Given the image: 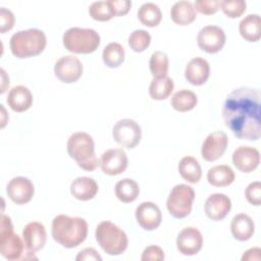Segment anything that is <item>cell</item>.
<instances>
[{
	"label": "cell",
	"instance_id": "1",
	"mask_svg": "<svg viewBox=\"0 0 261 261\" xmlns=\"http://www.w3.org/2000/svg\"><path fill=\"white\" fill-rule=\"evenodd\" d=\"M260 91L240 87L226 97L221 113L225 125L241 140L257 141L261 136Z\"/></svg>",
	"mask_w": 261,
	"mask_h": 261
},
{
	"label": "cell",
	"instance_id": "2",
	"mask_svg": "<svg viewBox=\"0 0 261 261\" xmlns=\"http://www.w3.org/2000/svg\"><path fill=\"white\" fill-rule=\"evenodd\" d=\"M52 238L64 248L72 249L80 246L88 236V223L79 216L70 217L59 214L52 220Z\"/></svg>",
	"mask_w": 261,
	"mask_h": 261
},
{
	"label": "cell",
	"instance_id": "3",
	"mask_svg": "<svg viewBox=\"0 0 261 261\" xmlns=\"http://www.w3.org/2000/svg\"><path fill=\"white\" fill-rule=\"evenodd\" d=\"M66 149L69 157L86 171H93L100 164V161L95 154L94 140L85 132L71 134L67 140Z\"/></svg>",
	"mask_w": 261,
	"mask_h": 261
},
{
	"label": "cell",
	"instance_id": "4",
	"mask_svg": "<svg viewBox=\"0 0 261 261\" xmlns=\"http://www.w3.org/2000/svg\"><path fill=\"white\" fill-rule=\"evenodd\" d=\"M47 45V38L39 29H28L14 33L9 41L11 53L17 58H29L41 54Z\"/></svg>",
	"mask_w": 261,
	"mask_h": 261
},
{
	"label": "cell",
	"instance_id": "5",
	"mask_svg": "<svg viewBox=\"0 0 261 261\" xmlns=\"http://www.w3.org/2000/svg\"><path fill=\"white\" fill-rule=\"evenodd\" d=\"M95 238L101 249L110 256L122 254L128 245L126 233L111 221L100 222L95 230Z\"/></svg>",
	"mask_w": 261,
	"mask_h": 261
},
{
	"label": "cell",
	"instance_id": "6",
	"mask_svg": "<svg viewBox=\"0 0 261 261\" xmlns=\"http://www.w3.org/2000/svg\"><path fill=\"white\" fill-rule=\"evenodd\" d=\"M66 50L76 54H89L97 50L100 45V35L93 29L70 28L62 36Z\"/></svg>",
	"mask_w": 261,
	"mask_h": 261
},
{
	"label": "cell",
	"instance_id": "7",
	"mask_svg": "<svg viewBox=\"0 0 261 261\" xmlns=\"http://www.w3.org/2000/svg\"><path fill=\"white\" fill-rule=\"evenodd\" d=\"M24 253L23 240L13 231L9 216L2 214L0 220V254L7 260L22 259Z\"/></svg>",
	"mask_w": 261,
	"mask_h": 261
},
{
	"label": "cell",
	"instance_id": "8",
	"mask_svg": "<svg viewBox=\"0 0 261 261\" xmlns=\"http://www.w3.org/2000/svg\"><path fill=\"white\" fill-rule=\"evenodd\" d=\"M195 199L194 189L186 184H178L172 188L166 201V207L171 216L181 219L190 215Z\"/></svg>",
	"mask_w": 261,
	"mask_h": 261
},
{
	"label": "cell",
	"instance_id": "9",
	"mask_svg": "<svg viewBox=\"0 0 261 261\" xmlns=\"http://www.w3.org/2000/svg\"><path fill=\"white\" fill-rule=\"evenodd\" d=\"M114 141L123 148L133 149L139 145L142 139V129L137 121L130 118L118 120L112 128Z\"/></svg>",
	"mask_w": 261,
	"mask_h": 261
},
{
	"label": "cell",
	"instance_id": "10",
	"mask_svg": "<svg viewBox=\"0 0 261 261\" xmlns=\"http://www.w3.org/2000/svg\"><path fill=\"white\" fill-rule=\"evenodd\" d=\"M225 41V33L218 25H206L199 31L197 36L199 48L210 54L219 52L223 48Z\"/></svg>",
	"mask_w": 261,
	"mask_h": 261
},
{
	"label": "cell",
	"instance_id": "11",
	"mask_svg": "<svg viewBox=\"0 0 261 261\" xmlns=\"http://www.w3.org/2000/svg\"><path fill=\"white\" fill-rule=\"evenodd\" d=\"M83 63L81 60L72 55L60 57L54 65L55 76L65 84L75 83L83 74Z\"/></svg>",
	"mask_w": 261,
	"mask_h": 261
},
{
	"label": "cell",
	"instance_id": "12",
	"mask_svg": "<svg viewBox=\"0 0 261 261\" xmlns=\"http://www.w3.org/2000/svg\"><path fill=\"white\" fill-rule=\"evenodd\" d=\"M227 144L228 138L223 130H214L210 133L202 144V158L209 162L217 160L224 154Z\"/></svg>",
	"mask_w": 261,
	"mask_h": 261
},
{
	"label": "cell",
	"instance_id": "13",
	"mask_svg": "<svg viewBox=\"0 0 261 261\" xmlns=\"http://www.w3.org/2000/svg\"><path fill=\"white\" fill-rule=\"evenodd\" d=\"M203 246V237L194 226L182 228L176 237V248L185 256H193L200 252Z\"/></svg>",
	"mask_w": 261,
	"mask_h": 261
},
{
	"label": "cell",
	"instance_id": "14",
	"mask_svg": "<svg viewBox=\"0 0 261 261\" xmlns=\"http://www.w3.org/2000/svg\"><path fill=\"white\" fill-rule=\"evenodd\" d=\"M6 193L13 203L24 205L33 199L35 188L32 180L28 177L15 176L7 184Z\"/></svg>",
	"mask_w": 261,
	"mask_h": 261
},
{
	"label": "cell",
	"instance_id": "15",
	"mask_svg": "<svg viewBox=\"0 0 261 261\" xmlns=\"http://www.w3.org/2000/svg\"><path fill=\"white\" fill-rule=\"evenodd\" d=\"M101 170L107 175H117L122 173L128 164L126 153L120 149H109L105 151L100 158Z\"/></svg>",
	"mask_w": 261,
	"mask_h": 261
},
{
	"label": "cell",
	"instance_id": "16",
	"mask_svg": "<svg viewBox=\"0 0 261 261\" xmlns=\"http://www.w3.org/2000/svg\"><path fill=\"white\" fill-rule=\"evenodd\" d=\"M138 224L145 230L156 229L162 221L160 208L153 202H142L135 211Z\"/></svg>",
	"mask_w": 261,
	"mask_h": 261
},
{
	"label": "cell",
	"instance_id": "17",
	"mask_svg": "<svg viewBox=\"0 0 261 261\" xmlns=\"http://www.w3.org/2000/svg\"><path fill=\"white\" fill-rule=\"evenodd\" d=\"M231 160L237 169L245 173H250L258 167L260 153L254 147L240 146L233 151Z\"/></svg>",
	"mask_w": 261,
	"mask_h": 261
},
{
	"label": "cell",
	"instance_id": "18",
	"mask_svg": "<svg viewBox=\"0 0 261 261\" xmlns=\"http://www.w3.org/2000/svg\"><path fill=\"white\" fill-rule=\"evenodd\" d=\"M231 209L230 199L221 193L211 194L205 201L204 211L206 216L214 221L222 220Z\"/></svg>",
	"mask_w": 261,
	"mask_h": 261
},
{
	"label": "cell",
	"instance_id": "19",
	"mask_svg": "<svg viewBox=\"0 0 261 261\" xmlns=\"http://www.w3.org/2000/svg\"><path fill=\"white\" fill-rule=\"evenodd\" d=\"M22 240L29 252L35 253L40 251L44 248L47 241L45 226L38 221L29 222L22 229Z\"/></svg>",
	"mask_w": 261,
	"mask_h": 261
},
{
	"label": "cell",
	"instance_id": "20",
	"mask_svg": "<svg viewBox=\"0 0 261 261\" xmlns=\"http://www.w3.org/2000/svg\"><path fill=\"white\" fill-rule=\"evenodd\" d=\"M210 75V65L202 57L192 58L185 68L186 80L194 86L204 85Z\"/></svg>",
	"mask_w": 261,
	"mask_h": 261
},
{
	"label": "cell",
	"instance_id": "21",
	"mask_svg": "<svg viewBox=\"0 0 261 261\" xmlns=\"http://www.w3.org/2000/svg\"><path fill=\"white\" fill-rule=\"evenodd\" d=\"M6 102L15 112H23L31 108L33 104V95L29 88L18 85L10 89Z\"/></svg>",
	"mask_w": 261,
	"mask_h": 261
},
{
	"label": "cell",
	"instance_id": "22",
	"mask_svg": "<svg viewBox=\"0 0 261 261\" xmlns=\"http://www.w3.org/2000/svg\"><path fill=\"white\" fill-rule=\"evenodd\" d=\"M99 187L95 179L88 176H79L70 184V194L80 201H89L98 193Z\"/></svg>",
	"mask_w": 261,
	"mask_h": 261
},
{
	"label": "cell",
	"instance_id": "23",
	"mask_svg": "<svg viewBox=\"0 0 261 261\" xmlns=\"http://www.w3.org/2000/svg\"><path fill=\"white\" fill-rule=\"evenodd\" d=\"M230 231L236 240L245 242L253 237L255 231V223L248 214L239 213L233 216L230 222Z\"/></svg>",
	"mask_w": 261,
	"mask_h": 261
},
{
	"label": "cell",
	"instance_id": "24",
	"mask_svg": "<svg viewBox=\"0 0 261 261\" xmlns=\"http://www.w3.org/2000/svg\"><path fill=\"white\" fill-rule=\"evenodd\" d=\"M170 16L174 23L179 25H188L196 19L197 11L192 2L180 0L171 6Z\"/></svg>",
	"mask_w": 261,
	"mask_h": 261
},
{
	"label": "cell",
	"instance_id": "25",
	"mask_svg": "<svg viewBox=\"0 0 261 261\" xmlns=\"http://www.w3.org/2000/svg\"><path fill=\"white\" fill-rule=\"evenodd\" d=\"M239 32L248 42H257L261 37V19L258 14H249L245 16L240 24Z\"/></svg>",
	"mask_w": 261,
	"mask_h": 261
},
{
	"label": "cell",
	"instance_id": "26",
	"mask_svg": "<svg viewBox=\"0 0 261 261\" xmlns=\"http://www.w3.org/2000/svg\"><path fill=\"white\" fill-rule=\"evenodd\" d=\"M234 178L232 168L225 164L215 165L207 172V180L213 187H227L233 182Z\"/></svg>",
	"mask_w": 261,
	"mask_h": 261
},
{
	"label": "cell",
	"instance_id": "27",
	"mask_svg": "<svg viewBox=\"0 0 261 261\" xmlns=\"http://www.w3.org/2000/svg\"><path fill=\"white\" fill-rule=\"evenodd\" d=\"M178 172L180 176L191 184H197L202 177V169L196 158L185 156L178 162Z\"/></svg>",
	"mask_w": 261,
	"mask_h": 261
},
{
	"label": "cell",
	"instance_id": "28",
	"mask_svg": "<svg viewBox=\"0 0 261 261\" xmlns=\"http://www.w3.org/2000/svg\"><path fill=\"white\" fill-rule=\"evenodd\" d=\"M114 191L116 198L122 203L134 202L140 194V188L138 182L128 177L117 181Z\"/></svg>",
	"mask_w": 261,
	"mask_h": 261
},
{
	"label": "cell",
	"instance_id": "29",
	"mask_svg": "<svg viewBox=\"0 0 261 261\" xmlns=\"http://www.w3.org/2000/svg\"><path fill=\"white\" fill-rule=\"evenodd\" d=\"M198 103L197 95L187 89L179 90L173 94L170 100L172 108L178 112H187L195 108Z\"/></svg>",
	"mask_w": 261,
	"mask_h": 261
},
{
	"label": "cell",
	"instance_id": "30",
	"mask_svg": "<svg viewBox=\"0 0 261 261\" xmlns=\"http://www.w3.org/2000/svg\"><path fill=\"white\" fill-rule=\"evenodd\" d=\"M137 14L141 23L149 28L157 27L162 19V13L159 6L153 2L142 4Z\"/></svg>",
	"mask_w": 261,
	"mask_h": 261
},
{
	"label": "cell",
	"instance_id": "31",
	"mask_svg": "<svg viewBox=\"0 0 261 261\" xmlns=\"http://www.w3.org/2000/svg\"><path fill=\"white\" fill-rule=\"evenodd\" d=\"M174 88V83L169 76L159 79L153 77L149 86V94L153 100H165L170 96Z\"/></svg>",
	"mask_w": 261,
	"mask_h": 261
},
{
	"label": "cell",
	"instance_id": "32",
	"mask_svg": "<svg viewBox=\"0 0 261 261\" xmlns=\"http://www.w3.org/2000/svg\"><path fill=\"white\" fill-rule=\"evenodd\" d=\"M102 59L106 66L116 68L124 61V48L119 43L111 42L104 47Z\"/></svg>",
	"mask_w": 261,
	"mask_h": 261
},
{
	"label": "cell",
	"instance_id": "33",
	"mask_svg": "<svg viewBox=\"0 0 261 261\" xmlns=\"http://www.w3.org/2000/svg\"><path fill=\"white\" fill-rule=\"evenodd\" d=\"M150 71L155 79L167 76L169 60L166 53L162 51H155L152 53L149 61Z\"/></svg>",
	"mask_w": 261,
	"mask_h": 261
},
{
	"label": "cell",
	"instance_id": "34",
	"mask_svg": "<svg viewBox=\"0 0 261 261\" xmlns=\"http://www.w3.org/2000/svg\"><path fill=\"white\" fill-rule=\"evenodd\" d=\"M90 16L98 21H107L114 17L112 8L107 1H95L89 6Z\"/></svg>",
	"mask_w": 261,
	"mask_h": 261
},
{
	"label": "cell",
	"instance_id": "35",
	"mask_svg": "<svg viewBox=\"0 0 261 261\" xmlns=\"http://www.w3.org/2000/svg\"><path fill=\"white\" fill-rule=\"evenodd\" d=\"M151 43V35L145 30H135L128 37V45L135 52L145 51Z\"/></svg>",
	"mask_w": 261,
	"mask_h": 261
},
{
	"label": "cell",
	"instance_id": "36",
	"mask_svg": "<svg viewBox=\"0 0 261 261\" xmlns=\"http://www.w3.org/2000/svg\"><path fill=\"white\" fill-rule=\"evenodd\" d=\"M247 3L244 0H222L220 9L229 18H237L246 11Z\"/></svg>",
	"mask_w": 261,
	"mask_h": 261
},
{
	"label": "cell",
	"instance_id": "37",
	"mask_svg": "<svg viewBox=\"0 0 261 261\" xmlns=\"http://www.w3.org/2000/svg\"><path fill=\"white\" fill-rule=\"evenodd\" d=\"M220 0H197L194 3L196 11L202 14L210 15L216 13L220 9Z\"/></svg>",
	"mask_w": 261,
	"mask_h": 261
},
{
	"label": "cell",
	"instance_id": "38",
	"mask_svg": "<svg viewBox=\"0 0 261 261\" xmlns=\"http://www.w3.org/2000/svg\"><path fill=\"white\" fill-rule=\"evenodd\" d=\"M245 196L250 204L259 206L261 203V182L257 180L249 184L245 190Z\"/></svg>",
	"mask_w": 261,
	"mask_h": 261
},
{
	"label": "cell",
	"instance_id": "39",
	"mask_svg": "<svg viewBox=\"0 0 261 261\" xmlns=\"http://www.w3.org/2000/svg\"><path fill=\"white\" fill-rule=\"evenodd\" d=\"M164 258L163 250L155 245L146 247L141 256V260L143 261H162Z\"/></svg>",
	"mask_w": 261,
	"mask_h": 261
},
{
	"label": "cell",
	"instance_id": "40",
	"mask_svg": "<svg viewBox=\"0 0 261 261\" xmlns=\"http://www.w3.org/2000/svg\"><path fill=\"white\" fill-rule=\"evenodd\" d=\"M15 22V18L13 13L5 8L1 7L0 8V33L4 34L7 31H10Z\"/></svg>",
	"mask_w": 261,
	"mask_h": 261
},
{
	"label": "cell",
	"instance_id": "41",
	"mask_svg": "<svg viewBox=\"0 0 261 261\" xmlns=\"http://www.w3.org/2000/svg\"><path fill=\"white\" fill-rule=\"evenodd\" d=\"M114 16H121L126 14L130 7L132 2L129 0H108Z\"/></svg>",
	"mask_w": 261,
	"mask_h": 261
},
{
	"label": "cell",
	"instance_id": "42",
	"mask_svg": "<svg viewBox=\"0 0 261 261\" xmlns=\"http://www.w3.org/2000/svg\"><path fill=\"white\" fill-rule=\"evenodd\" d=\"M76 261H84V260H96L101 261L102 257L98 254V252L94 248H85L75 257Z\"/></svg>",
	"mask_w": 261,
	"mask_h": 261
},
{
	"label": "cell",
	"instance_id": "43",
	"mask_svg": "<svg viewBox=\"0 0 261 261\" xmlns=\"http://www.w3.org/2000/svg\"><path fill=\"white\" fill-rule=\"evenodd\" d=\"M260 253H261V250L260 248H251L249 250H247L244 255L242 256V261H245V260H260L261 256H260Z\"/></svg>",
	"mask_w": 261,
	"mask_h": 261
}]
</instances>
